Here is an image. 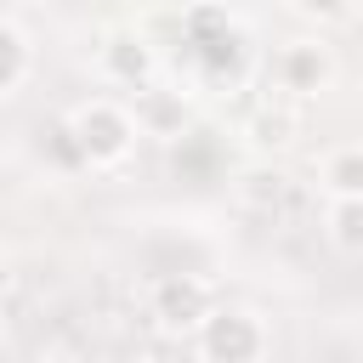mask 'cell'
<instances>
[{
    "label": "cell",
    "mask_w": 363,
    "mask_h": 363,
    "mask_svg": "<svg viewBox=\"0 0 363 363\" xmlns=\"http://www.w3.org/2000/svg\"><path fill=\"white\" fill-rule=\"evenodd\" d=\"M68 125H74V136H79V147H85V164L91 170H108V164H119L130 147H136V113L130 108H119V102H108V96H91L85 108H74L68 113Z\"/></svg>",
    "instance_id": "7a4b0ae2"
},
{
    "label": "cell",
    "mask_w": 363,
    "mask_h": 363,
    "mask_svg": "<svg viewBox=\"0 0 363 363\" xmlns=\"http://www.w3.org/2000/svg\"><path fill=\"white\" fill-rule=\"evenodd\" d=\"M301 11H312V17H346V6L352 0H295Z\"/></svg>",
    "instance_id": "5bb4252c"
},
{
    "label": "cell",
    "mask_w": 363,
    "mask_h": 363,
    "mask_svg": "<svg viewBox=\"0 0 363 363\" xmlns=\"http://www.w3.org/2000/svg\"><path fill=\"white\" fill-rule=\"evenodd\" d=\"M102 68H108V79H119V85H153V74H159V45H153V34L147 28H119V34H108V45H102Z\"/></svg>",
    "instance_id": "8992f818"
},
{
    "label": "cell",
    "mask_w": 363,
    "mask_h": 363,
    "mask_svg": "<svg viewBox=\"0 0 363 363\" xmlns=\"http://www.w3.org/2000/svg\"><path fill=\"white\" fill-rule=\"evenodd\" d=\"M216 312L210 301V284L193 278V272H170L153 284V323L164 335H187V329H204V318Z\"/></svg>",
    "instance_id": "277c9868"
},
{
    "label": "cell",
    "mask_w": 363,
    "mask_h": 363,
    "mask_svg": "<svg viewBox=\"0 0 363 363\" xmlns=\"http://www.w3.org/2000/svg\"><path fill=\"white\" fill-rule=\"evenodd\" d=\"M182 45L187 57L204 68V79H238L250 45H244V28L221 11V6H187L182 11Z\"/></svg>",
    "instance_id": "6da1fadb"
},
{
    "label": "cell",
    "mask_w": 363,
    "mask_h": 363,
    "mask_svg": "<svg viewBox=\"0 0 363 363\" xmlns=\"http://www.w3.org/2000/svg\"><path fill=\"white\" fill-rule=\"evenodd\" d=\"M199 352H204V363H261L267 329L244 306H216L199 329Z\"/></svg>",
    "instance_id": "3957f363"
},
{
    "label": "cell",
    "mask_w": 363,
    "mask_h": 363,
    "mask_svg": "<svg viewBox=\"0 0 363 363\" xmlns=\"http://www.w3.org/2000/svg\"><path fill=\"white\" fill-rule=\"evenodd\" d=\"M329 79H335V57H329V45H318V40H289V45L272 57V85L289 91V96H318Z\"/></svg>",
    "instance_id": "5b68a950"
},
{
    "label": "cell",
    "mask_w": 363,
    "mask_h": 363,
    "mask_svg": "<svg viewBox=\"0 0 363 363\" xmlns=\"http://www.w3.org/2000/svg\"><path fill=\"white\" fill-rule=\"evenodd\" d=\"M136 119L159 136H182V91H153L142 85L136 91Z\"/></svg>",
    "instance_id": "9c48e42d"
},
{
    "label": "cell",
    "mask_w": 363,
    "mask_h": 363,
    "mask_svg": "<svg viewBox=\"0 0 363 363\" xmlns=\"http://www.w3.org/2000/svg\"><path fill=\"white\" fill-rule=\"evenodd\" d=\"M284 193H289V176H284V170H272V164H255V170H244V176H238V199H244L250 210H278V204H284Z\"/></svg>",
    "instance_id": "30bf717a"
},
{
    "label": "cell",
    "mask_w": 363,
    "mask_h": 363,
    "mask_svg": "<svg viewBox=\"0 0 363 363\" xmlns=\"http://www.w3.org/2000/svg\"><path fill=\"white\" fill-rule=\"evenodd\" d=\"M45 136H51V159H57V164H68V170H79V164H85V147H79V136H74V125H68V119L45 125Z\"/></svg>",
    "instance_id": "4fadbf2b"
},
{
    "label": "cell",
    "mask_w": 363,
    "mask_h": 363,
    "mask_svg": "<svg viewBox=\"0 0 363 363\" xmlns=\"http://www.w3.org/2000/svg\"><path fill=\"white\" fill-rule=\"evenodd\" d=\"M295 136H301V96H289V91L261 96L255 113H250V142H255V153H284Z\"/></svg>",
    "instance_id": "52a82bcc"
},
{
    "label": "cell",
    "mask_w": 363,
    "mask_h": 363,
    "mask_svg": "<svg viewBox=\"0 0 363 363\" xmlns=\"http://www.w3.org/2000/svg\"><path fill=\"white\" fill-rule=\"evenodd\" d=\"M323 187L335 199H363V147H335L323 159Z\"/></svg>",
    "instance_id": "8fae6325"
},
{
    "label": "cell",
    "mask_w": 363,
    "mask_h": 363,
    "mask_svg": "<svg viewBox=\"0 0 363 363\" xmlns=\"http://www.w3.org/2000/svg\"><path fill=\"white\" fill-rule=\"evenodd\" d=\"M329 238L340 250H363V199H335L329 204Z\"/></svg>",
    "instance_id": "7c38bea8"
},
{
    "label": "cell",
    "mask_w": 363,
    "mask_h": 363,
    "mask_svg": "<svg viewBox=\"0 0 363 363\" xmlns=\"http://www.w3.org/2000/svg\"><path fill=\"white\" fill-rule=\"evenodd\" d=\"M28 68H34V45H28L23 23L6 17L0 23V96H17L28 85Z\"/></svg>",
    "instance_id": "ba28073f"
}]
</instances>
